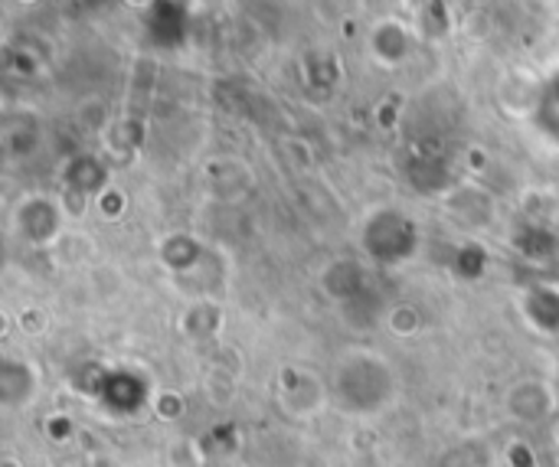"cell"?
<instances>
[{
	"mask_svg": "<svg viewBox=\"0 0 559 467\" xmlns=\"http://www.w3.org/2000/svg\"><path fill=\"white\" fill-rule=\"evenodd\" d=\"M328 396L347 416H380L400 396L396 367L377 350H344L331 367Z\"/></svg>",
	"mask_w": 559,
	"mask_h": 467,
	"instance_id": "obj_1",
	"label": "cell"
},
{
	"mask_svg": "<svg viewBox=\"0 0 559 467\" xmlns=\"http://www.w3.org/2000/svg\"><path fill=\"white\" fill-rule=\"evenodd\" d=\"M324 403H331L328 396V383H321L311 370L301 367H288L278 376V406L285 416L292 419H311L324 409Z\"/></svg>",
	"mask_w": 559,
	"mask_h": 467,
	"instance_id": "obj_2",
	"label": "cell"
},
{
	"mask_svg": "<svg viewBox=\"0 0 559 467\" xmlns=\"http://www.w3.org/2000/svg\"><path fill=\"white\" fill-rule=\"evenodd\" d=\"M508 412L518 419V422H527V426H540L547 422L559 406L557 386L547 383V380H537V376H527L521 383L511 386L508 399H504Z\"/></svg>",
	"mask_w": 559,
	"mask_h": 467,
	"instance_id": "obj_3",
	"label": "cell"
},
{
	"mask_svg": "<svg viewBox=\"0 0 559 467\" xmlns=\"http://www.w3.org/2000/svg\"><path fill=\"white\" fill-rule=\"evenodd\" d=\"M409 49V39H406V29L400 23H383L373 29V52L383 59V62H400Z\"/></svg>",
	"mask_w": 559,
	"mask_h": 467,
	"instance_id": "obj_4",
	"label": "cell"
},
{
	"mask_svg": "<svg viewBox=\"0 0 559 467\" xmlns=\"http://www.w3.org/2000/svg\"><path fill=\"white\" fill-rule=\"evenodd\" d=\"M128 3H131V7H147L151 0H128Z\"/></svg>",
	"mask_w": 559,
	"mask_h": 467,
	"instance_id": "obj_5",
	"label": "cell"
},
{
	"mask_svg": "<svg viewBox=\"0 0 559 467\" xmlns=\"http://www.w3.org/2000/svg\"><path fill=\"white\" fill-rule=\"evenodd\" d=\"M20 3H36V0H20Z\"/></svg>",
	"mask_w": 559,
	"mask_h": 467,
	"instance_id": "obj_6",
	"label": "cell"
}]
</instances>
